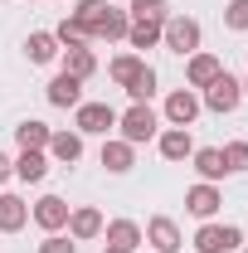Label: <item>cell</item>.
<instances>
[{
  "label": "cell",
  "instance_id": "6da1fadb",
  "mask_svg": "<svg viewBox=\"0 0 248 253\" xmlns=\"http://www.w3.org/2000/svg\"><path fill=\"white\" fill-rule=\"evenodd\" d=\"M117 131H122V141L141 146V141L161 136V117L151 112V102H131V107H126L122 117H117Z\"/></svg>",
  "mask_w": 248,
  "mask_h": 253
},
{
  "label": "cell",
  "instance_id": "7a4b0ae2",
  "mask_svg": "<svg viewBox=\"0 0 248 253\" xmlns=\"http://www.w3.org/2000/svg\"><path fill=\"white\" fill-rule=\"evenodd\" d=\"M161 44H165L170 54H180V59L200 54V20H190V15H170V20L161 25Z\"/></svg>",
  "mask_w": 248,
  "mask_h": 253
},
{
  "label": "cell",
  "instance_id": "3957f363",
  "mask_svg": "<svg viewBox=\"0 0 248 253\" xmlns=\"http://www.w3.org/2000/svg\"><path fill=\"white\" fill-rule=\"evenodd\" d=\"M239 244H244V229H239V224L205 219L200 234H195V253H239Z\"/></svg>",
  "mask_w": 248,
  "mask_h": 253
},
{
  "label": "cell",
  "instance_id": "277c9868",
  "mask_svg": "<svg viewBox=\"0 0 248 253\" xmlns=\"http://www.w3.org/2000/svg\"><path fill=\"white\" fill-rule=\"evenodd\" d=\"M239 102H244V83H239L229 68L219 73L209 88H200V107H209V112H234Z\"/></svg>",
  "mask_w": 248,
  "mask_h": 253
},
{
  "label": "cell",
  "instance_id": "5b68a950",
  "mask_svg": "<svg viewBox=\"0 0 248 253\" xmlns=\"http://www.w3.org/2000/svg\"><path fill=\"white\" fill-rule=\"evenodd\" d=\"M73 112H78V117H73V122H78V136H107V131L117 126V112H112L107 102H78Z\"/></svg>",
  "mask_w": 248,
  "mask_h": 253
},
{
  "label": "cell",
  "instance_id": "8992f818",
  "mask_svg": "<svg viewBox=\"0 0 248 253\" xmlns=\"http://www.w3.org/2000/svg\"><path fill=\"white\" fill-rule=\"evenodd\" d=\"M146 244H151V253H180L185 249V239H180V224L165 219V214H156L151 224H146V234H141Z\"/></svg>",
  "mask_w": 248,
  "mask_h": 253
},
{
  "label": "cell",
  "instance_id": "52a82bcc",
  "mask_svg": "<svg viewBox=\"0 0 248 253\" xmlns=\"http://www.w3.org/2000/svg\"><path fill=\"white\" fill-rule=\"evenodd\" d=\"M195 117H200V93L195 88H175L165 97V122L170 126H195Z\"/></svg>",
  "mask_w": 248,
  "mask_h": 253
},
{
  "label": "cell",
  "instance_id": "ba28073f",
  "mask_svg": "<svg viewBox=\"0 0 248 253\" xmlns=\"http://www.w3.org/2000/svg\"><path fill=\"white\" fill-rule=\"evenodd\" d=\"M30 219L39 224L44 234H59V229H68V200H59V195H44V200L30 210Z\"/></svg>",
  "mask_w": 248,
  "mask_h": 253
},
{
  "label": "cell",
  "instance_id": "9c48e42d",
  "mask_svg": "<svg viewBox=\"0 0 248 253\" xmlns=\"http://www.w3.org/2000/svg\"><path fill=\"white\" fill-rule=\"evenodd\" d=\"M219 205H224V195H219V185H209V180H200V185L185 190V210L195 214V219H214Z\"/></svg>",
  "mask_w": 248,
  "mask_h": 253
},
{
  "label": "cell",
  "instance_id": "30bf717a",
  "mask_svg": "<svg viewBox=\"0 0 248 253\" xmlns=\"http://www.w3.org/2000/svg\"><path fill=\"white\" fill-rule=\"evenodd\" d=\"M156 146H161V156H165V161H190V156H195V136H190V126H165V131L156 136Z\"/></svg>",
  "mask_w": 248,
  "mask_h": 253
},
{
  "label": "cell",
  "instance_id": "8fae6325",
  "mask_svg": "<svg viewBox=\"0 0 248 253\" xmlns=\"http://www.w3.org/2000/svg\"><path fill=\"white\" fill-rule=\"evenodd\" d=\"M102 234V214H97L93 205H83V210H68V239L73 244H88Z\"/></svg>",
  "mask_w": 248,
  "mask_h": 253
},
{
  "label": "cell",
  "instance_id": "7c38bea8",
  "mask_svg": "<svg viewBox=\"0 0 248 253\" xmlns=\"http://www.w3.org/2000/svg\"><path fill=\"white\" fill-rule=\"evenodd\" d=\"M102 166H107L112 175H126V170L136 166V146L122 141V136H117V141H112V136H102Z\"/></svg>",
  "mask_w": 248,
  "mask_h": 253
},
{
  "label": "cell",
  "instance_id": "4fadbf2b",
  "mask_svg": "<svg viewBox=\"0 0 248 253\" xmlns=\"http://www.w3.org/2000/svg\"><path fill=\"white\" fill-rule=\"evenodd\" d=\"M219 73H224V63H219L214 54H190V63H185V83L190 88H209Z\"/></svg>",
  "mask_w": 248,
  "mask_h": 253
},
{
  "label": "cell",
  "instance_id": "5bb4252c",
  "mask_svg": "<svg viewBox=\"0 0 248 253\" xmlns=\"http://www.w3.org/2000/svg\"><path fill=\"white\" fill-rule=\"evenodd\" d=\"M30 224V205L20 195H0V234H20Z\"/></svg>",
  "mask_w": 248,
  "mask_h": 253
},
{
  "label": "cell",
  "instance_id": "9a60e30c",
  "mask_svg": "<svg viewBox=\"0 0 248 253\" xmlns=\"http://www.w3.org/2000/svg\"><path fill=\"white\" fill-rule=\"evenodd\" d=\"M102 239H107V249H136L141 244V224H131V219H112V224H102Z\"/></svg>",
  "mask_w": 248,
  "mask_h": 253
},
{
  "label": "cell",
  "instance_id": "2e32d148",
  "mask_svg": "<svg viewBox=\"0 0 248 253\" xmlns=\"http://www.w3.org/2000/svg\"><path fill=\"white\" fill-rule=\"evenodd\" d=\"M44 175H49V156H44V151H20V156H15V180L39 185Z\"/></svg>",
  "mask_w": 248,
  "mask_h": 253
},
{
  "label": "cell",
  "instance_id": "e0dca14e",
  "mask_svg": "<svg viewBox=\"0 0 248 253\" xmlns=\"http://www.w3.org/2000/svg\"><path fill=\"white\" fill-rule=\"evenodd\" d=\"M126 25H131V15L126 10H117L112 0H107V10H102V20H97V30H93V39H126Z\"/></svg>",
  "mask_w": 248,
  "mask_h": 253
},
{
  "label": "cell",
  "instance_id": "ac0fdd59",
  "mask_svg": "<svg viewBox=\"0 0 248 253\" xmlns=\"http://www.w3.org/2000/svg\"><path fill=\"white\" fill-rule=\"evenodd\" d=\"M44 97H49L54 107H78V102H83V83H78V78H68V73H59V78L44 88Z\"/></svg>",
  "mask_w": 248,
  "mask_h": 253
},
{
  "label": "cell",
  "instance_id": "d6986e66",
  "mask_svg": "<svg viewBox=\"0 0 248 253\" xmlns=\"http://www.w3.org/2000/svg\"><path fill=\"white\" fill-rule=\"evenodd\" d=\"M93 68H97V59H93V49H88V44H78V49H63V73H68V78L88 83V78H93Z\"/></svg>",
  "mask_w": 248,
  "mask_h": 253
},
{
  "label": "cell",
  "instance_id": "ffe728a7",
  "mask_svg": "<svg viewBox=\"0 0 248 253\" xmlns=\"http://www.w3.org/2000/svg\"><path fill=\"white\" fill-rule=\"evenodd\" d=\"M49 156L63 161V166L83 161V136H78V131H54V136H49Z\"/></svg>",
  "mask_w": 248,
  "mask_h": 253
},
{
  "label": "cell",
  "instance_id": "44dd1931",
  "mask_svg": "<svg viewBox=\"0 0 248 253\" xmlns=\"http://www.w3.org/2000/svg\"><path fill=\"white\" fill-rule=\"evenodd\" d=\"M190 161H195V170H200V180H209V185L229 175V170H224V151H219V146H200V151H195Z\"/></svg>",
  "mask_w": 248,
  "mask_h": 253
},
{
  "label": "cell",
  "instance_id": "7402d4cb",
  "mask_svg": "<svg viewBox=\"0 0 248 253\" xmlns=\"http://www.w3.org/2000/svg\"><path fill=\"white\" fill-rule=\"evenodd\" d=\"M49 136H54V126H44V122H20L15 126L20 151H49Z\"/></svg>",
  "mask_w": 248,
  "mask_h": 253
},
{
  "label": "cell",
  "instance_id": "603a6c76",
  "mask_svg": "<svg viewBox=\"0 0 248 253\" xmlns=\"http://www.w3.org/2000/svg\"><path fill=\"white\" fill-rule=\"evenodd\" d=\"M126 44H131V54L156 49V44H161V25H156V20H131V25H126Z\"/></svg>",
  "mask_w": 248,
  "mask_h": 253
},
{
  "label": "cell",
  "instance_id": "cb8c5ba5",
  "mask_svg": "<svg viewBox=\"0 0 248 253\" xmlns=\"http://www.w3.org/2000/svg\"><path fill=\"white\" fill-rule=\"evenodd\" d=\"M25 54H30V63H54L59 59V39L49 30H34L30 39H25Z\"/></svg>",
  "mask_w": 248,
  "mask_h": 253
},
{
  "label": "cell",
  "instance_id": "d4e9b609",
  "mask_svg": "<svg viewBox=\"0 0 248 253\" xmlns=\"http://www.w3.org/2000/svg\"><path fill=\"white\" fill-rule=\"evenodd\" d=\"M141 68H146V59H141V54H117V59L107 63V78H112L117 88H126V83H131Z\"/></svg>",
  "mask_w": 248,
  "mask_h": 253
},
{
  "label": "cell",
  "instance_id": "484cf974",
  "mask_svg": "<svg viewBox=\"0 0 248 253\" xmlns=\"http://www.w3.org/2000/svg\"><path fill=\"white\" fill-rule=\"evenodd\" d=\"M54 39H59L63 49H78V44H88L93 34H88V25H83L78 15H68V20H59V30H54Z\"/></svg>",
  "mask_w": 248,
  "mask_h": 253
},
{
  "label": "cell",
  "instance_id": "4316f807",
  "mask_svg": "<svg viewBox=\"0 0 248 253\" xmlns=\"http://www.w3.org/2000/svg\"><path fill=\"white\" fill-rule=\"evenodd\" d=\"M126 15H131V20H156V25H165V20H170V0H131Z\"/></svg>",
  "mask_w": 248,
  "mask_h": 253
},
{
  "label": "cell",
  "instance_id": "83f0119b",
  "mask_svg": "<svg viewBox=\"0 0 248 253\" xmlns=\"http://www.w3.org/2000/svg\"><path fill=\"white\" fill-rule=\"evenodd\" d=\"M126 97H131V102H151V97H156V68H151V63L126 83Z\"/></svg>",
  "mask_w": 248,
  "mask_h": 253
},
{
  "label": "cell",
  "instance_id": "f1b7e54d",
  "mask_svg": "<svg viewBox=\"0 0 248 253\" xmlns=\"http://www.w3.org/2000/svg\"><path fill=\"white\" fill-rule=\"evenodd\" d=\"M224 170H229V175L248 170V141H229V146H224Z\"/></svg>",
  "mask_w": 248,
  "mask_h": 253
},
{
  "label": "cell",
  "instance_id": "f546056e",
  "mask_svg": "<svg viewBox=\"0 0 248 253\" xmlns=\"http://www.w3.org/2000/svg\"><path fill=\"white\" fill-rule=\"evenodd\" d=\"M102 10H107V0H78V10H73V15H78V20L88 25V34H93L97 20H102Z\"/></svg>",
  "mask_w": 248,
  "mask_h": 253
},
{
  "label": "cell",
  "instance_id": "4dcf8cb0",
  "mask_svg": "<svg viewBox=\"0 0 248 253\" xmlns=\"http://www.w3.org/2000/svg\"><path fill=\"white\" fill-rule=\"evenodd\" d=\"M224 25L229 30H248V0H229L224 5Z\"/></svg>",
  "mask_w": 248,
  "mask_h": 253
},
{
  "label": "cell",
  "instance_id": "1f68e13d",
  "mask_svg": "<svg viewBox=\"0 0 248 253\" xmlns=\"http://www.w3.org/2000/svg\"><path fill=\"white\" fill-rule=\"evenodd\" d=\"M39 253H78V244H73V239H63V234H49V239L39 244Z\"/></svg>",
  "mask_w": 248,
  "mask_h": 253
},
{
  "label": "cell",
  "instance_id": "d6a6232c",
  "mask_svg": "<svg viewBox=\"0 0 248 253\" xmlns=\"http://www.w3.org/2000/svg\"><path fill=\"white\" fill-rule=\"evenodd\" d=\"M10 175H15V161H10V156H0V185H5Z\"/></svg>",
  "mask_w": 248,
  "mask_h": 253
},
{
  "label": "cell",
  "instance_id": "836d02e7",
  "mask_svg": "<svg viewBox=\"0 0 248 253\" xmlns=\"http://www.w3.org/2000/svg\"><path fill=\"white\" fill-rule=\"evenodd\" d=\"M102 253H126V249H102Z\"/></svg>",
  "mask_w": 248,
  "mask_h": 253
},
{
  "label": "cell",
  "instance_id": "e575fe53",
  "mask_svg": "<svg viewBox=\"0 0 248 253\" xmlns=\"http://www.w3.org/2000/svg\"><path fill=\"white\" fill-rule=\"evenodd\" d=\"M244 97H248V78H244Z\"/></svg>",
  "mask_w": 248,
  "mask_h": 253
},
{
  "label": "cell",
  "instance_id": "d590c367",
  "mask_svg": "<svg viewBox=\"0 0 248 253\" xmlns=\"http://www.w3.org/2000/svg\"><path fill=\"white\" fill-rule=\"evenodd\" d=\"M239 253H248V249H239Z\"/></svg>",
  "mask_w": 248,
  "mask_h": 253
}]
</instances>
